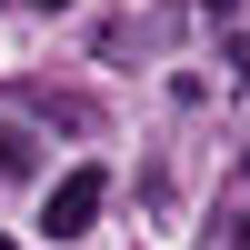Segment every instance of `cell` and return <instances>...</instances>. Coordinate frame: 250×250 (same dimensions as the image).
Masks as SVG:
<instances>
[{"label":"cell","mask_w":250,"mask_h":250,"mask_svg":"<svg viewBox=\"0 0 250 250\" xmlns=\"http://www.w3.org/2000/svg\"><path fill=\"white\" fill-rule=\"evenodd\" d=\"M100 200H110V180H100V170H70L50 200H40V230H50V240H80L100 220Z\"/></svg>","instance_id":"obj_1"},{"label":"cell","mask_w":250,"mask_h":250,"mask_svg":"<svg viewBox=\"0 0 250 250\" xmlns=\"http://www.w3.org/2000/svg\"><path fill=\"white\" fill-rule=\"evenodd\" d=\"M30 170V130H0V180H20Z\"/></svg>","instance_id":"obj_2"},{"label":"cell","mask_w":250,"mask_h":250,"mask_svg":"<svg viewBox=\"0 0 250 250\" xmlns=\"http://www.w3.org/2000/svg\"><path fill=\"white\" fill-rule=\"evenodd\" d=\"M0 250H10V240H0Z\"/></svg>","instance_id":"obj_3"}]
</instances>
